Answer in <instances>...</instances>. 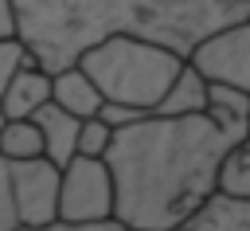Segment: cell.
<instances>
[{"label": "cell", "instance_id": "cell-17", "mask_svg": "<svg viewBox=\"0 0 250 231\" xmlns=\"http://www.w3.org/2000/svg\"><path fill=\"white\" fill-rule=\"evenodd\" d=\"M16 35V12H12V0H0V39Z\"/></svg>", "mask_w": 250, "mask_h": 231}, {"label": "cell", "instance_id": "cell-7", "mask_svg": "<svg viewBox=\"0 0 250 231\" xmlns=\"http://www.w3.org/2000/svg\"><path fill=\"white\" fill-rule=\"evenodd\" d=\"M31 121H35L39 133H43V157L62 168V164L78 153V125H82V117L66 114V110L55 106V102H43V106L31 114Z\"/></svg>", "mask_w": 250, "mask_h": 231}, {"label": "cell", "instance_id": "cell-9", "mask_svg": "<svg viewBox=\"0 0 250 231\" xmlns=\"http://www.w3.org/2000/svg\"><path fill=\"white\" fill-rule=\"evenodd\" d=\"M203 110H207V78L184 59L180 74L172 78V86L164 90V98L156 102L152 114H168V117H176V114H203Z\"/></svg>", "mask_w": 250, "mask_h": 231}, {"label": "cell", "instance_id": "cell-10", "mask_svg": "<svg viewBox=\"0 0 250 231\" xmlns=\"http://www.w3.org/2000/svg\"><path fill=\"white\" fill-rule=\"evenodd\" d=\"M219 192L230 200H250V129L227 149L219 164Z\"/></svg>", "mask_w": 250, "mask_h": 231}, {"label": "cell", "instance_id": "cell-13", "mask_svg": "<svg viewBox=\"0 0 250 231\" xmlns=\"http://www.w3.org/2000/svg\"><path fill=\"white\" fill-rule=\"evenodd\" d=\"M109 141H113V129L98 114L94 117H82V125H78V153L82 157H105Z\"/></svg>", "mask_w": 250, "mask_h": 231}, {"label": "cell", "instance_id": "cell-12", "mask_svg": "<svg viewBox=\"0 0 250 231\" xmlns=\"http://www.w3.org/2000/svg\"><path fill=\"white\" fill-rule=\"evenodd\" d=\"M207 110L219 117L250 121V94L238 86H227V82H207Z\"/></svg>", "mask_w": 250, "mask_h": 231}, {"label": "cell", "instance_id": "cell-5", "mask_svg": "<svg viewBox=\"0 0 250 231\" xmlns=\"http://www.w3.org/2000/svg\"><path fill=\"white\" fill-rule=\"evenodd\" d=\"M8 176H12V200H16L20 227H51L59 219L62 168L51 164L47 157H27V161H8Z\"/></svg>", "mask_w": 250, "mask_h": 231}, {"label": "cell", "instance_id": "cell-16", "mask_svg": "<svg viewBox=\"0 0 250 231\" xmlns=\"http://www.w3.org/2000/svg\"><path fill=\"white\" fill-rule=\"evenodd\" d=\"M98 117H102L109 129H121V125H129V121L145 117V110H137V106H125V102H102Z\"/></svg>", "mask_w": 250, "mask_h": 231}, {"label": "cell", "instance_id": "cell-1", "mask_svg": "<svg viewBox=\"0 0 250 231\" xmlns=\"http://www.w3.org/2000/svg\"><path fill=\"white\" fill-rule=\"evenodd\" d=\"M250 121L203 114H145L121 129L105 149L113 176V219L129 231H176L215 192L227 149Z\"/></svg>", "mask_w": 250, "mask_h": 231}, {"label": "cell", "instance_id": "cell-2", "mask_svg": "<svg viewBox=\"0 0 250 231\" xmlns=\"http://www.w3.org/2000/svg\"><path fill=\"white\" fill-rule=\"evenodd\" d=\"M74 63L94 78L105 102H125L152 114L164 90L172 86V78L180 74L184 55L137 31H109L94 39L86 51H78Z\"/></svg>", "mask_w": 250, "mask_h": 231}, {"label": "cell", "instance_id": "cell-15", "mask_svg": "<svg viewBox=\"0 0 250 231\" xmlns=\"http://www.w3.org/2000/svg\"><path fill=\"white\" fill-rule=\"evenodd\" d=\"M16 200H12V176H8V157L0 153V231H16Z\"/></svg>", "mask_w": 250, "mask_h": 231}, {"label": "cell", "instance_id": "cell-3", "mask_svg": "<svg viewBox=\"0 0 250 231\" xmlns=\"http://www.w3.org/2000/svg\"><path fill=\"white\" fill-rule=\"evenodd\" d=\"M113 215V176L102 157L74 153L59 176V219L62 223H102Z\"/></svg>", "mask_w": 250, "mask_h": 231}, {"label": "cell", "instance_id": "cell-4", "mask_svg": "<svg viewBox=\"0 0 250 231\" xmlns=\"http://www.w3.org/2000/svg\"><path fill=\"white\" fill-rule=\"evenodd\" d=\"M188 63L207 82H227L250 94V16L223 23L207 31L203 39H195L188 51Z\"/></svg>", "mask_w": 250, "mask_h": 231}, {"label": "cell", "instance_id": "cell-6", "mask_svg": "<svg viewBox=\"0 0 250 231\" xmlns=\"http://www.w3.org/2000/svg\"><path fill=\"white\" fill-rule=\"evenodd\" d=\"M43 102H51V70L35 59H23L4 90V121L8 117H31Z\"/></svg>", "mask_w": 250, "mask_h": 231}, {"label": "cell", "instance_id": "cell-8", "mask_svg": "<svg viewBox=\"0 0 250 231\" xmlns=\"http://www.w3.org/2000/svg\"><path fill=\"white\" fill-rule=\"evenodd\" d=\"M51 102L62 106V110L74 114V117H94L105 98H102V90L94 86V78H90L78 63H70V67L51 70Z\"/></svg>", "mask_w": 250, "mask_h": 231}, {"label": "cell", "instance_id": "cell-14", "mask_svg": "<svg viewBox=\"0 0 250 231\" xmlns=\"http://www.w3.org/2000/svg\"><path fill=\"white\" fill-rule=\"evenodd\" d=\"M23 59H31V55H27V47H23L16 35L0 39V125H4V90H8V78L16 74V67H20Z\"/></svg>", "mask_w": 250, "mask_h": 231}, {"label": "cell", "instance_id": "cell-11", "mask_svg": "<svg viewBox=\"0 0 250 231\" xmlns=\"http://www.w3.org/2000/svg\"><path fill=\"white\" fill-rule=\"evenodd\" d=\"M0 153L8 161H27V157H43V133L31 117H8L0 125Z\"/></svg>", "mask_w": 250, "mask_h": 231}]
</instances>
